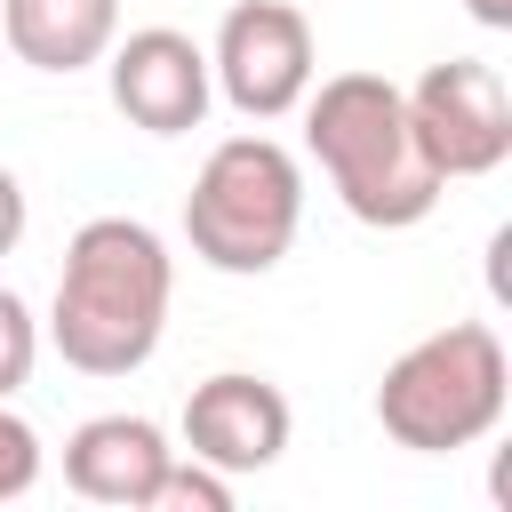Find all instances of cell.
<instances>
[{
  "instance_id": "obj_1",
  "label": "cell",
  "mask_w": 512,
  "mask_h": 512,
  "mask_svg": "<svg viewBox=\"0 0 512 512\" xmlns=\"http://www.w3.org/2000/svg\"><path fill=\"white\" fill-rule=\"evenodd\" d=\"M176 256L144 216H88L64 248L48 344L80 376H136L168 336Z\"/></svg>"
},
{
  "instance_id": "obj_2",
  "label": "cell",
  "mask_w": 512,
  "mask_h": 512,
  "mask_svg": "<svg viewBox=\"0 0 512 512\" xmlns=\"http://www.w3.org/2000/svg\"><path fill=\"white\" fill-rule=\"evenodd\" d=\"M296 112H304V152L336 184L344 216H360L376 232H408L440 208L448 176L432 168L416 120H408V88H392L384 72H328L320 88H304Z\"/></svg>"
},
{
  "instance_id": "obj_3",
  "label": "cell",
  "mask_w": 512,
  "mask_h": 512,
  "mask_svg": "<svg viewBox=\"0 0 512 512\" xmlns=\"http://www.w3.org/2000/svg\"><path fill=\"white\" fill-rule=\"evenodd\" d=\"M504 400H512V360H504V336L488 320H448L432 336H416L384 384H376V424L384 440L416 448V456H448V448H472L504 424Z\"/></svg>"
},
{
  "instance_id": "obj_4",
  "label": "cell",
  "mask_w": 512,
  "mask_h": 512,
  "mask_svg": "<svg viewBox=\"0 0 512 512\" xmlns=\"http://www.w3.org/2000/svg\"><path fill=\"white\" fill-rule=\"evenodd\" d=\"M296 224H304V168L264 128L224 136L200 160L192 192H184V240H192V256L208 272H232V280L272 272L296 248Z\"/></svg>"
},
{
  "instance_id": "obj_5",
  "label": "cell",
  "mask_w": 512,
  "mask_h": 512,
  "mask_svg": "<svg viewBox=\"0 0 512 512\" xmlns=\"http://www.w3.org/2000/svg\"><path fill=\"white\" fill-rule=\"evenodd\" d=\"M208 72H216V96L240 120H288L304 104V88L320 80L304 8L296 0H240V8H224Z\"/></svg>"
},
{
  "instance_id": "obj_6",
  "label": "cell",
  "mask_w": 512,
  "mask_h": 512,
  "mask_svg": "<svg viewBox=\"0 0 512 512\" xmlns=\"http://www.w3.org/2000/svg\"><path fill=\"white\" fill-rule=\"evenodd\" d=\"M408 120H416V136H424V152H432V168L448 184L456 176H496L512 160V88L480 56L432 64L408 88Z\"/></svg>"
},
{
  "instance_id": "obj_7",
  "label": "cell",
  "mask_w": 512,
  "mask_h": 512,
  "mask_svg": "<svg viewBox=\"0 0 512 512\" xmlns=\"http://www.w3.org/2000/svg\"><path fill=\"white\" fill-rule=\"evenodd\" d=\"M104 80H112V104L128 128L144 136H184L208 120L216 104V72H208V48L176 24H144L128 40L104 48Z\"/></svg>"
},
{
  "instance_id": "obj_8",
  "label": "cell",
  "mask_w": 512,
  "mask_h": 512,
  "mask_svg": "<svg viewBox=\"0 0 512 512\" xmlns=\"http://www.w3.org/2000/svg\"><path fill=\"white\" fill-rule=\"evenodd\" d=\"M288 432H296L288 392H280L272 376H256V368H216V376H200L192 400H184V456H200V464H216V472H232V480L280 464Z\"/></svg>"
},
{
  "instance_id": "obj_9",
  "label": "cell",
  "mask_w": 512,
  "mask_h": 512,
  "mask_svg": "<svg viewBox=\"0 0 512 512\" xmlns=\"http://www.w3.org/2000/svg\"><path fill=\"white\" fill-rule=\"evenodd\" d=\"M168 432L152 416H88L72 440H64V488L88 496V504H112V512H152V488L168 472Z\"/></svg>"
},
{
  "instance_id": "obj_10",
  "label": "cell",
  "mask_w": 512,
  "mask_h": 512,
  "mask_svg": "<svg viewBox=\"0 0 512 512\" xmlns=\"http://www.w3.org/2000/svg\"><path fill=\"white\" fill-rule=\"evenodd\" d=\"M0 32L32 72H88L120 40V0H0Z\"/></svg>"
},
{
  "instance_id": "obj_11",
  "label": "cell",
  "mask_w": 512,
  "mask_h": 512,
  "mask_svg": "<svg viewBox=\"0 0 512 512\" xmlns=\"http://www.w3.org/2000/svg\"><path fill=\"white\" fill-rule=\"evenodd\" d=\"M152 512H232V472H216V464L176 448L160 488H152Z\"/></svg>"
},
{
  "instance_id": "obj_12",
  "label": "cell",
  "mask_w": 512,
  "mask_h": 512,
  "mask_svg": "<svg viewBox=\"0 0 512 512\" xmlns=\"http://www.w3.org/2000/svg\"><path fill=\"white\" fill-rule=\"evenodd\" d=\"M32 360H40V320L16 288H0V400H16L32 384Z\"/></svg>"
},
{
  "instance_id": "obj_13",
  "label": "cell",
  "mask_w": 512,
  "mask_h": 512,
  "mask_svg": "<svg viewBox=\"0 0 512 512\" xmlns=\"http://www.w3.org/2000/svg\"><path fill=\"white\" fill-rule=\"evenodd\" d=\"M32 488H40V432L0 400V504H16Z\"/></svg>"
},
{
  "instance_id": "obj_14",
  "label": "cell",
  "mask_w": 512,
  "mask_h": 512,
  "mask_svg": "<svg viewBox=\"0 0 512 512\" xmlns=\"http://www.w3.org/2000/svg\"><path fill=\"white\" fill-rule=\"evenodd\" d=\"M24 224H32V200H24V184H16V168H0V256H16V240H24Z\"/></svg>"
},
{
  "instance_id": "obj_15",
  "label": "cell",
  "mask_w": 512,
  "mask_h": 512,
  "mask_svg": "<svg viewBox=\"0 0 512 512\" xmlns=\"http://www.w3.org/2000/svg\"><path fill=\"white\" fill-rule=\"evenodd\" d=\"M464 8H472V24H488V32L512 24V0H464Z\"/></svg>"
}]
</instances>
